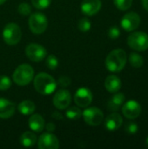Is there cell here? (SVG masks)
Returning a JSON list of instances; mask_svg holds the SVG:
<instances>
[{
	"label": "cell",
	"mask_w": 148,
	"mask_h": 149,
	"mask_svg": "<svg viewBox=\"0 0 148 149\" xmlns=\"http://www.w3.org/2000/svg\"><path fill=\"white\" fill-rule=\"evenodd\" d=\"M11 86V80L8 76L0 75V91L8 90Z\"/></svg>",
	"instance_id": "27"
},
{
	"label": "cell",
	"mask_w": 148,
	"mask_h": 149,
	"mask_svg": "<svg viewBox=\"0 0 148 149\" xmlns=\"http://www.w3.org/2000/svg\"><path fill=\"white\" fill-rule=\"evenodd\" d=\"M52 117L55 118V119H62V115L59 113H53Z\"/></svg>",
	"instance_id": "35"
},
{
	"label": "cell",
	"mask_w": 148,
	"mask_h": 149,
	"mask_svg": "<svg viewBox=\"0 0 148 149\" xmlns=\"http://www.w3.org/2000/svg\"><path fill=\"white\" fill-rule=\"evenodd\" d=\"M22 38L20 27L15 23H9L3 31V38L8 45H15L19 43Z\"/></svg>",
	"instance_id": "4"
},
{
	"label": "cell",
	"mask_w": 148,
	"mask_h": 149,
	"mask_svg": "<svg viewBox=\"0 0 148 149\" xmlns=\"http://www.w3.org/2000/svg\"><path fill=\"white\" fill-rule=\"evenodd\" d=\"M122 113L126 118L129 120H134L140 115L141 107L139 102L134 100H131L123 104Z\"/></svg>",
	"instance_id": "11"
},
{
	"label": "cell",
	"mask_w": 148,
	"mask_h": 149,
	"mask_svg": "<svg viewBox=\"0 0 148 149\" xmlns=\"http://www.w3.org/2000/svg\"><path fill=\"white\" fill-rule=\"evenodd\" d=\"M28 125L30 128L36 133H40L44 128V120L40 114H31Z\"/></svg>",
	"instance_id": "18"
},
{
	"label": "cell",
	"mask_w": 148,
	"mask_h": 149,
	"mask_svg": "<svg viewBox=\"0 0 148 149\" xmlns=\"http://www.w3.org/2000/svg\"><path fill=\"white\" fill-rule=\"evenodd\" d=\"M17 10H18V12H19L20 15L28 16V15L31 14V6H30L29 3L24 2V3H21L18 5Z\"/></svg>",
	"instance_id": "29"
},
{
	"label": "cell",
	"mask_w": 148,
	"mask_h": 149,
	"mask_svg": "<svg viewBox=\"0 0 148 149\" xmlns=\"http://www.w3.org/2000/svg\"><path fill=\"white\" fill-rule=\"evenodd\" d=\"M25 54L27 58L33 62H40L46 58V49L39 44H30L25 48Z\"/></svg>",
	"instance_id": "8"
},
{
	"label": "cell",
	"mask_w": 148,
	"mask_h": 149,
	"mask_svg": "<svg viewBox=\"0 0 148 149\" xmlns=\"http://www.w3.org/2000/svg\"><path fill=\"white\" fill-rule=\"evenodd\" d=\"M127 45L130 48L137 52H142L148 49V34L143 31H135L129 35Z\"/></svg>",
	"instance_id": "6"
},
{
	"label": "cell",
	"mask_w": 148,
	"mask_h": 149,
	"mask_svg": "<svg viewBox=\"0 0 148 149\" xmlns=\"http://www.w3.org/2000/svg\"><path fill=\"white\" fill-rule=\"evenodd\" d=\"M123 123V119L119 113H112L108 115L105 120V127L109 131L118 130Z\"/></svg>",
	"instance_id": "16"
},
{
	"label": "cell",
	"mask_w": 148,
	"mask_h": 149,
	"mask_svg": "<svg viewBox=\"0 0 148 149\" xmlns=\"http://www.w3.org/2000/svg\"><path fill=\"white\" fill-rule=\"evenodd\" d=\"M108 36L112 39H117L120 36V31L117 26H113L108 31Z\"/></svg>",
	"instance_id": "31"
},
{
	"label": "cell",
	"mask_w": 148,
	"mask_h": 149,
	"mask_svg": "<svg viewBox=\"0 0 148 149\" xmlns=\"http://www.w3.org/2000/svg\"><path fill=\"white\" fill-rule=\"evenodd\" d=\"M66 117L70 120H78L82 116V112L81 110L77 107H71L67 109L66 111Z\"/></svg>",
	"instance_id": "23"
},
{
	"label": "cell",
	"mask_w": 148,
	"mask_h": 149,
	"mask_svg": "<svg viewBox=\"0 0 148 149\" xmlns=\"http://www.w3.org/2000/svg\"><path fill=\"white\" fill-rule=\"evenodd\" d=\"M72 102V95L65 89L58 90L53 96V105L59 110H64L69 107Z\"/></svg>",
	"instance_id": "10"
},
{
	"label": "cell",
	"mask_w": 148,
	"mask_h": 149,
	"mask_svg": "<svg viewBox=\"0 0 148 149\" xmlns=\"http://www.w3.org/2000/svg\"><path fill=\"white\" fill-rule=\"evenodd\" d=\"M71 83H72L71 79L67 76H61L58 80V84L61 87H67L68 86L71 85Z\"/></svg>",
	"instance_id": "32"
},
{
	"label": "cell",
	"mask_w": 148,
	"mask_h": 149,
	"mask_svg": "<svg viewBox=\"0 0 148 149\" xmlns=\"http://www.w3.org/2000/svg\"><path fill=\"white\" fill-rule=\"evenodd\" d=\"M138 130H139V126L134 122H128L126 126V131L129 134H134L138 132Z\"/></svg>",
	"instance_id": "30"
},
{
	"label": "cell",
	"mask_w": 148,
	"mask_h": 149,
	"mask_svg": "<svg viewBox=\"0 0 148 149\" xmlns=\"http://www.w3.org/2000/svg\"><path fill=\"white\" fill-rule=\"evenodd\" d=\"M129 62L131 65L134 68H140L144 64V59L137 52H132L129 56Z\"/></svg>",
	"instance_id": "22"
},
{
	"label": "cell",
	"mask_w": 148,
	"mask_h": 149,
	"mask_svg": "<svg viewBox=\"0 0 148 149\" xmlns=\"http://www.w3.org/2000/svg\"><path fill=\"white\" fill-rule=\"evenodd\" d=\"M55 128H56L55 124H53V123H51V122H50V123H48V124L46 125V129H47L48 132H52V131L55 130Z\"/></svg>",
	"instance_id": "33"
},
{
	"label": "cell",
	"mask_w": 148,
	"mask_h": 149,
	"mask_svg": "<svg viewBox=\"0 0 148 149\" xmlns=\"http://www.w3.org/2000/svg\"><path fill=\"white\" fill-rule=\"evenodd\" d=\"M82 116L85 122L92 127L100 125L104 119L103 112L96 107H92L85 109V111L82 113Z\"/></svg>",
	"instance_id": "7"
},
{
	"label": "cell",
	"mask_w": 148,
	"mask_h": 149,
	"mask_svg": "<svg viewBox=\"0 0 148 149\" xmlns=\"http://www.w3.org/2000/svg\"><path fill=\"white\" fill-rule=\"evenodd\" d=\"M33 78L34 70L28 64H22L18 65L12 74L13 81L20 86L28 85L33 79Z\"/></svg>",
	"instance_id": "3"
},
{
	"label": "cell",
	"mask_w": 148,
	"mask_h": 149,
	"mask_svg": "<svg viewBox=\"0 0 148 149\" xmlns=\"http://www.w3.org/2000/svg\"><path fill=\"white\" fill-rule=\"evenodd\" d=\"M115 6L120 10H128L133 3V0H113Z\"/></svg>",
	"instance_id": "25"
},
{
	"label": "cell",
	"mask_w": 148,
	"mask_h": 149,
	"mask_svg": "<svg viewBox=\"0 0 148 149\" xmlns=\"http://www.w3.org/2000/svg\"><path fill=\"white\" fill-rule=\"evenodd\" d=\"M16 106L9 100L0 98V119L10 118L15 112Z\"/></svg>",
	"instance_id": "15"
},
{
	"label": "cell",
	"mask_w": 148,
	"mask_h": 149,
	"mask_svg": "<svg viewBox=\"0 0 148 149\" xmlns=\"http://www.w3.org/2000/svg\"><path fill=\"white\" fill-rule=\"evenodd\" d=\"M140 24V17L138 13L131 11L125 14L120 21L121 27L126 31H133L136 30Z\"/></svg>",
	"instance_id": "9"
},
{
	"label": "cell",
	"mask_w": 148,
	"mask_h": 149,
	"mask_svg": "<svg viewBox=\"0 0 148 149\" xmlns=\"http://www.w3.org/2000/svg\"><path fill=\"white\" fill-rule=\"evenodd\" d=\"M74 101L79 107H87L92 101V93L88 88L81 87L76 91Z\"/></svg>",
	"instance_id": "12"
},
{
	"label": "cell",
	"mask_w": 148,
	"mask_h": 149,
	"mask_svg": "<svg viewBox=\"0 0 148 149\" xmlns=\"http://www.w3.org/2000/svg\"><path fill=\"white\" fill-rule=\"evenodd\" d=\"M91 27H92L91 21L88 18H86V17L81 18L79 21V23H78V28L82 32H86V31H90Z\"/></svg>",
	"instance_id": "24"
},
{
	"label": "cell",
	"mask_w": 148,
	"mask_h": 149,
	"mask_svg": "<svg viewBox=\"0 0 148 149\" xmlns=\"http://www.w3.org/2000/svg\"><path fill=\"white\" fill-rule=\"evenodd\" d=\"M146 144H147V146L148 147V137L147 138V141H146Z\"/></svg>",
	"instance_id": "37"
},
{
	"label": "cell",
	"mask_w": 148,
	"mask_h": 149,
	"mask_svg": "<svg viewBox=\"0 0 148 149\" xmlns=\"http://www.w3.org/2000/svg\"><path fill=\"white\" fill-rule=\"evenodd\" d=\"M100 0H83L81 3V11L86 16H93L101 9Z\"/></svg>",
	"instance_id": "14"
},
{
	"label": "cell",
	"mask_w": 148,
	"mask_h": 149,
	"mask_svg": "<svg viewBox=\"0 0 148 149\" xmlns=\"http://www.w3.org/2000/svg\"><path fill=\"white\" fill-rule=\"evenodd\" d=\"M127 56L123 49H115L112 51L106 58V67L112 72H120L126 65Z\"/></svg>",
	"instance_id": "2"
},
{
	"label": "cell",
	"mask_w": 148,
	"mask_h": 149,
	"mask_svg": "<svg viewBox=\"0 0 148 149\" xmlns=\"http://www.w3.org/2000/svg\"><path fill=\"white\" fill-rule=\"evenodd\" d=\"M35 90L43 95H49L52 93L57 87V82L52 76L45 72H40L36 75L33 79Z\"/></svg>",
	"instance_id": "1"
},
{
	"label": "cell",
	"mask_w": 148,
	"mask_h": 149,
	"mask_svg": "<svg viewBox=\"0 0 148 149\" xmlns=\"http://www.w3.org/2000/svg\"><path fill=\"white\" fill-rule=\"evenodd\" d=\"M121 85L122 83L120 79L116 75H109L105 80V87L111 93L119 92L121 88Z\"/></svg>",
	"instance_id": "17"
},
{
	"label": "cell",
	"mask_w": 148,
	"mask_h": 149,
	"mask_svg": "<svg viewBox=\"0 0 148 149\" xmlns=\"http://www.w3.org/2000/svg\"><path fill=\"white\" fill-rule=\"evenodd\" d=\"M32 5L38 10H44L50 6L51 0H31Z\"/></svg>",
	"instance_id": "26"
},
{
	"label": "cell",
	"mask_w": 148,
	"mask_h": 149,
	"mask_svg": "<svg viewBox=\"0 0 148 149\" xmlns=\"http://www.w3.org/2000/svg\"><path fill=\"white\" fill-rule=\"evenodd\" d=\"M28 24L32 33L39 35L45 31L48 26V20L44 14L36 12L30 16Z\"/></svg>",
	"instance_id": "5"
},
{
	"label": "cell",
	"mask_w": 148,
	"mask_h": 149,
	"mask_svg": "<svg viewBox=\"0 0 148 149\" xmlns=\"http://www.w3.org/2000/svg\"><path fill=\"white\" fill-rule=\"evenodd\" d=\"M46 65L51 70H55L58 65V58L55 55H49L46 58Z\"/></svg>",
	"instance_id": "28"
},
{
	"label": "cell",
	"mask_w": 148,
	"mask_h": 149,
	"mask_svg": "<svg viewBox=\"0 0 148 149\" xmlns=\"http://www.w3.org/2000/svg\"><path fill=\"white\" fill-rule=\"evenodd\" d=\"M142 3V6L144 7V9L148 11V0H141Z\"/></svg>",
	"instance_id": "34"
},
{
	"label": "cell",
	"mask_w": 148,
	"mask_h": 149,
	"mask_svg": "<svg viewBox=\"0 0 148 149\" xmlns=\"http://www.w3.org/2000/svg\"><path fill=\"white\" fill-rule=\"evenodd\" d=\"M38 147L39 149H58L59 148V141L54 134L44 133L39 137Z\"/></svg>",
	"instance_id": "13"
},
{
	"label": "cell",
	"mask_w": 148,
	"mask_h": 149,
	"mask_svg": "<svg viewBox=\"0 0 148 149\" xmlns=\"http://www.w3.org/2000/svg\"><path fill=\"white\" fill-rule=\"evenodd\" d=\"M125 95L122 93H114V95L109 100L107 103V107L109 110L116 112L122 107L124 102H125Z\"/></svg>",
	"instance_id": "19"
},
{
	"label": "cell",
	"mask_w": 148,
	"mask_h": 149,
	"mask_svg": "<svg viewBox=\"0 0 148 149\" xmlns=\"http://www.w3.org/2000/svg\"><path fill=\"white\" fill-rule=\"evenodd\" d=\"M17 109H18L19 113H22L23 115H31L34 113V111L36 109V106L31 100H24L21 103H19Z\"/></svg>",
	"instance_id": "20"
},
{
	"label": "cell",
	"mask_w": 148,
	"mask_h": 149,
	"mask_svg": "<svg viewBox=\"0 0 148 149\" xmlns=\"http://www.w3.org/2000/svg\"><path fill=\"white\" fill-rule=\"evenodd\" d=\"M37 142V136L32 132H24L20 137V143L25 148H31Z\"/></svg>",
	"instance_id": "21"
},
{
	"label": "cell",
	"mask_w": 148,
	"mask_h": 149,
	"mask_svg": "<svg viewBox=\"0 0 148 149\" xmlns=\"http://www.w3.org/2000/svg\"><path fill=\"white\" fill-rule=\"evenodd\" d=\"M7 0H0V5H2V4H3L5 2H6Z\"/></svg>",
	"instance_id": "36"
}]
</instances>
